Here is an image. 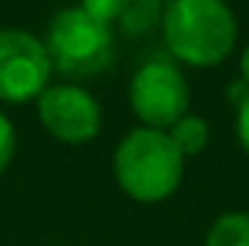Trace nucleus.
<instances>
[{"mask_svg": "<svg viewBox=\"0 0 249 246\" xmlns=\"http://www.w3.org/2000/svg\"><path fill=\"white\" fill-rule=\"evenodd\" d=\"M168 53L188 67L223 64L238 41V20L226 0H171L162 15Z\"/></svg>", "mask_w": 249, "mask_h": 246, "instance_id": "obj_1", "label": "nucleus"}, {"mask_svg": "<svg viewBox=\"0 0 249 246\" xmlns=\"http://www.w3.org/2000/svg\"><path fill=\"white\" fill-rule=\"evenodd\" d=\"M186 157L171 136L157 127H136L116 145L113 174L124 194L136 203H162L183 183Z\"/></svg>", "mask_w": 249, "mask_h": 246, "instance_id": "obj_2", "label": "nucleus"}, {"mask_svg": "<svg viewBox=\"0 0 249 246\" xmlns=\"http://www.w3.org/2000/svg\"><path fill=\"white\" fill-rule=\"evenodd\" d=\"M44 47L53 70L67 78L99 75L116 58L110 23L93 18L81 6H67L50 20Z\"/></svg>", "mask_w": 249, "mask_h": 246, "instance_id": "obj_3", "label": "nucleus"}, {"mask_svg": "<svg viewBox=\"0 0 249 246\" xmlns=\"http://www.w3.org/2000/svg\"><path fill=\"white\" fill-rule=\"evenodd\" d=\"M130 110L145 127L168 130L188 113V81L174 61H145L130 78Z\"/></svg>", "mask_w": 249, "mask_h": 246, "instance_id": "obj_4", "label": "nucleus"}, {"mask_svg": "<svg viewBox=\"0 0 249 246\" xmlns=\"http://www.w3.org/2000/svg\"><path fill=\"white\" fill-rule=\"evenodd\" d=\"M53 64L41 38L26 29H0V102L23 105L50 87Z\"/></svg>", "mask_w": 249, "mask_h": 246, "instance_id": "obj_5", "label": "nucleus"}, {"mask_svg": "<svg viewBox=\"0 0 249 246\" xmlns=\"http://www.w3.org/2000/svg\"><path fill=\"white\" fill-rule=\"evenodd\" d=\"M35 102L41 124L61 142H90L102 127L99 102L78 84H50Z\"/></svg>", "mask_w": 249, "mask_h": 246, "instance_id": "obj_6", "label": "nucleus"}, {"mask_svg": "<svg viewBox=\"0 0 249 246\" xmlns=\"http://www.w3.org/2000/svg\"><path fill=\"white\" fill-rule=\"evenodd\" d=\"M162 15H165L162 0H133L124 9V15L119 18V26H122L124 35H130V38L148 35L157 26H162Z\"/></svg>", "mask_w": 249, "mask_h": 246, "instance_id": "obj_7", "label": "nucleus"}, {"mask_svg": "<svg viewBox=\"0 0 249 246\" xmlns=\"http://www.w3.org/2000/svg\"><path fill=\"white\" fill-rule=\"evenodd\" d=\"M165 133L171 136V142L177 145V151H180L183 157H194V154H200V151L206 148V142H209V122H206L203 116L186 113V116H180L177 122L171 124Z\"/></svg>", "mask_w": 249, "mask_h": 246, "instance_id": "obj_8", "label": "nucleus"}, {"mask_svg": "<svg viewBox=\"0 0 249 246\" xmlns=\"http://www.w3.org/2000/svg\"><path fill=\"white\" fill-rule=\"evenodd\" d=\"M206 246H249V214L247 211H223L209 235Z\"/></svg>", "mask_w": 249, "mask_h": 246, "instance_id": "obj_9", "label": "nucleus"}, {"mask_svg": "<svg viewBox=\"0 0 249 246\" xmlns=\"http://www.w3.org/2000/svg\"><path fill=\"white\" fill-rule=\"evenodd\" d=\"M133 0H81V9L90 12L93 18L105 20V23H113L124 15V9L130 6Z\"/></svg>", "mask_w": 249, "mask_h": 246, "instance_id": "obj_10", "label": "nucleus"}, {"mask_svg": "<svg viewBox=\"0 0 249 246\" xmlns=\"http://www.w3.org/2000/svg\"><path fill=\"white\" fill-rule=\"evenodd\" d=\"M15 145H18L15 124L9 122L6 113H0V174L12 165V159H15Z\"/></svg>", "mask_w": 249, "mask_h": 246, "instance_id": "obj_11", "label": "nucleus"}, {"mask_svg": "<svg viewBox=\"0 0 249 246\" xmlns=\"http://www.w3.org/2000/svg\"><path fill=\"white\" fill-rule=\"evenodd\" d=\"M238 139L249 154V93L238 102Z\"/></svg>", "mask_w": 249, "mask_h": 246, "instance_id": "obj_12", "label": "nucleus"}, {"mask_svg": "<svg viewBox=\"0 0 249 246\" xmlns=\"http://www.w3.org/2000/svg\"><path fill=\"white\" fill-rule=\"evenodd\" d=\"M241 75H244V84L249 87V44L244 47V53H241Z\"/></svg>", "mask_w": 249, "mask_h": 246, "instance_id": "obj_13", "label": "nucleus"}]
</instances>
